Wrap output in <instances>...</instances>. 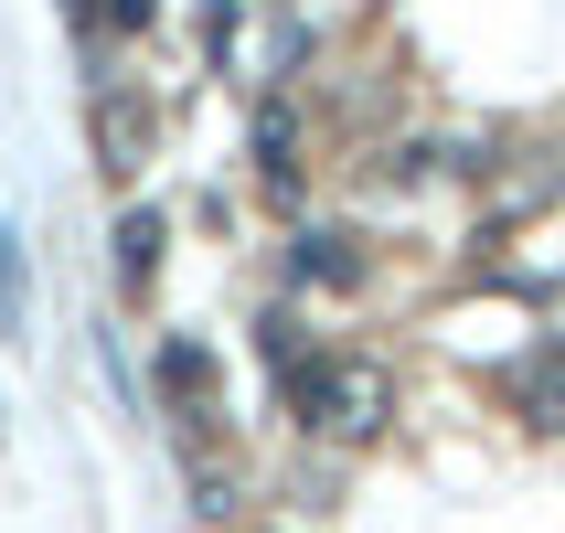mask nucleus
I'll use <instances>...</instances> for the list:
<instances>
[{"label": "nucleus", "instance_id": "nucleus-14", "mask_svg": "<svg viewBox=\"0 0 565 533\" xmlns=\"http://www.w3.org/2000/svg\"><path fill=\"white\" fill-rule=\"evenodd\" d=\"M555 342H565V320H555Z\"/></svg>", "mask_w": 565, "mask_h": 533}, {"label": "nucleus", "instance_id": "nucleus-10", "mask_svg": "<svg viewBox=\"0 0 565 533\" xmlns=\"http://www.w3.org/2000/svg\"><path fill=\"white\" fill-rule=\"evenodd\" d=\"M235 502H246V480L224 470V459H192V512L203 523H235Z\"/></svg>", "mask_w": 565, "mask_h": 533}, {"label": "nucleus", "instance_id": "nucleus-2", "mask_svg": "<svg viewBox=\"0 0 565 533\" xmlns=\"http://www.w3.org/2000/svg\"><path fill=\"white\" fill-rule=\"evenodd\" d=\"M565 203V150L544 139V150H512L502 171H491V203H480V246H502L512 224H534Z\"/></svg>", "mask_w": 565, "mask_h": 533}, {"label": "nucleus", "instance_id": "nucleus-12", "mask_svg": "<svg viewBox=\"0 0 565 533\" xmlns=\"http://www.w3.org/2000/svg\"><path fill=\"white\" fill-rule=\"evenodd\" d=\"M160 22V0H107V32H150Z\"/></svg>", "mask_w": 565, "mask_h": 533}, {"label": "nucleus", "instance_id": "nucleus-8", "mask_svg": "<svg viewBox=\"0 0 565 533\" xmlns=\"http://www.w3.org/2000/svg\"><path fill=\"white\" fill-rule=\"evenodd\" d=\"M288 267H299V288H363V246H352L342 224H310Z\"/></svg>", "mask_w": 565, "mask_h": 533}, {"label": "nucleus", "instance_id": "nucleus-5", "mask_svg": "<svg viewBox=\"0 0 565 533\" xmlns=\"http://www.w3.org/2000/svg\"><path fill=\"white\" fill-rule=\"evenodd\" d=\"M502 395H512V416H523L534 438H565V342L523 352V363L502 374Z\"/></svg>", "mask_w": 565, "mask_h": 533}, {"label": "nucleus", "instance_id": "nucleus-13", "mask_svg": "<svg viewBox=\"0 0 565 533\" xmlns=\"http://www.w3.org/2000/svg\"><path fill=\"white\" fill-rule=\"evenodd\" d=\"M64 22H107V0H64Z\"/></svg>", "mask_w": 565, "mask_h": 533}, {"label": "nucleus", "instance_id": "nucleus-11", "mask_svg": "<svg viewBox=\"0 0 565 533\" xmlns=\"http://www.w3.org/2000/svg\"><path fill=\"white\" fill-rule=\"evenodd\" d=\"M203 54L235 75V0H214V11H203Z\"/></svg>", "mask_w": 565, "mask_h": 533}, {"label": "nucleus", "instance_id": "nucleus-9", "mask_svg": "<svg viewBox=\"0 0 565 533\" xmlns=\"http://www.w3.org/2000/svg\"><path fill=\"white\" fill-rule=\"evenodd\" d=\"M32 331V278H22V246H11V224H0V342H22Z\"/></svg>", "mask_w": 565, "mask_h": 533}, {"label": "nucleus", "instance_id": "nucleus-4", "mask_svg": "<svg viewBox=\"0 0 565 533\" xmlns=\"http://www.w3.org/2000/svg\"><path fill=\"white\" fill-rule=\"evenodd\" d=\"M246 150H256V192H267L278 214H299V192H310V160H299V107H288V96H256Z\"/></svg>", "mask_w": 565, "mask_h": 533}, {"label": "nucleus", "instance_id": "nucleus-6", "mask_svg": "<svg viewBox=\"0 0 565 533\" xmlns=\"http://www.w3.org/2000/svg\"><path fill=\"white\" fill-rule=\"evenodd\" d=\"M160 395H171V416H182V427H203V416H214V395H224L214 352H203V342H160Z\"/></svg>", "mask_w": 565, "mask_h": 533}, {"label": "nucleus", "instance_id": "nucleus-1", "mask_svg": "<svg viewBox=\"0 0 565 533\" xmlns=\"http://www.w3.org/2000/svg\"><path fill=\"white\" fill-rule=\"evenodd\" d=\"M288 406H299V427L320 448H374L395 427V363H374V352H310L288 374Z\"/></svg>", "mask_w": 565, "mask_h": 533}, {"label": "nucleus", "instance_id": "nucleus-7", "mask_svg": "<svg viewBox=\"0 0 565 533\" xmlns=\"http://www.w3.org/2000/svg\"><path fill=\"white\" fill-rule=\"evenodd\" d=\"M160 256H171V214H160V203H128V214H118V288H128V299H150Z\"/></svg>", "mask_w": 565, "mask_h": 533}, {"label": "nucleus", "instance_id": "nucleus-3", "mask_svg": "<svg viewBox=\"0 0 565 533\" xmlns=\"http://www.w3.org/2000/svg\"><path fill=\"white\" fill-rule=\"evenodd\" d=\"M86 139H96V171H107V182H139L150 150H160V107H150V96H128V86H107L86 107Z\"/></svg>", "mask_w": 565, "mask_h": 533}]
</instances>
